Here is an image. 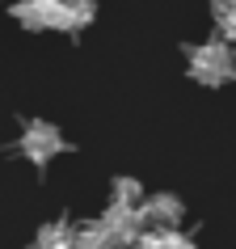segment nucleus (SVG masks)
Segmentation results:
<instances>
[{
    "instance_id": "nucleus-2",
    "label": "nucleus",
    "mask_w": 236,
    "mask_h": 249,
    "mask_svg": "<svg viewBox=\"0 0 236 249\" xmlns=\"http://www.w3.org/2000/svg\"><path fill=\"white\" fill-rule=\"evenodd\" d=\"M17 148L26 152L34 165H47L51 157H59V152H67V140L59 135V127H51V123H26L21 127V140H17Z\"/></svg>"
},
{
    "instance_id": "nucleus-4",
    "label": "nucleus",
    "mask_w": 236,
    "mask_h": 249,
    "mask_svg": "<svg viewBox=\"0 0 236 249\" xmlns=\"http://www.w3.org/2000/svg\"><path fill=\"white\" fill-rule=\"evenodd\" d=\"M64 4L67 0H17L13 17L26 30H64Z\"/></svg>"
},
{
    "instance_id": "nucleus-6",
    "label": "nucleus",
    "mask_w": 236,
    "mask_h": 249,
    "mask_svg": "<svg viewBox=\"0 0 236 249\" xmlns=\"http://www.w3.org/2000/svg\"><path fill=\"white\" fill-rule=\"evenodd\" d=\"M93 17H97V4H93V0H67V4H64V34L89 30Z\"/></svg>"
},
{
    "instance_id": "nucleus-8",
    "label": "nucleus",
    "mask_w": 236,
    "mask_h": 249,
    "mask_svg": "<svg viewBox=\"0 0 236 249\" xmlns=\"http://www.w3.org/2000/svg\"><path fill=\"white\" fill-rule=\"evenodd\" d=\"M72 224L67 220H51V224H42V232H38V241H34V245L38 249H67L72 245Z\"/></svg>"
},
{
    "instance_id": "nucleus-7",
    "label": "nucleus",
    "mask_w": 236,
    "mask_h": 249,
    "mask_svg": "<svg viewBox=\"0 0 236 249\" xmlns=\"http://www.w3.org/2000/svg\"><path fill=\"white\" fill-rule=\"evenodd\" d=\"M72 249H118V245H114V236L105 232V224L97 220V224H80V228H76Z\"/></svg>"
},
{
    "instance_id": "nucleus-10",
    "label": "nucleus",
    "mask_w": 236,
    "mask_h": 249,
    "mask_svg": "<svg viewBox=\"0 0 236 249\" xmlns=\"http://www.w3.org/2000/svg\"><path fill=\"white\" fill-rule=\"evenodd\" d=\"M135 249H194V241L185 232H144V241Z\"/></svg>"
},
{
    "instance_id": "nucleus-9",
    "label": "nucleus",
    "mask_w": 236,
    "mask_h": 249,
    "mask_svg": "<svg viewBox=\"0 0 236 249\" xmlns=\"http://www.w3.org/2000/svg\"><path fill=\"white\" fill-rule=\"evenodd\" d=\"M110 195H114L110 203H118V207H144V190H139L135 178H114Z\"/></svg>"
},
{
    "instance_id": "nucleus-5",
    "label": "nucleus",
    "mask_w": 236,
    "mask_h": 249,
    "mask_svg": "<svg viewBox=\"0 0 236 249\" xmlns=\"http://www.w3.org/2000/svg\"><path fill=\"white\" fill-rule=\"evenodd\" d=\"M139 215H144L148 232H177V224H182V203L173 195H152V198H144Z\"/></svg>"
},
{
    "instance_id": "nucleus-1",
    "label": "nucleus",
    "mask_w": 236,
    "mask_h": 249,
    "mask_svg": "<svg viewBox=\"0 0 236 249\" xmlns=\"http://www.w3.org/2000/svg\"><path fill=\"white\" fill-rule=\"evenodd\" d=\"M185 59H190V76H194L198 85H207V89H215V85H223L228 76H236V55H232V47L223 38L185 47Z\"/></svg>"
},
{
    "instance_id": "nucleus-3",
    "label": "nucleus",
    "mask_w": 236,
    "mask_h": 249,
    "mask_svg": "<svg viewBox=\"0 0 236 249\" xmlns=\"http://www.w3.org/2000/svg\"><path fill=\"white\" fill-rule=\"evenodd\" d=\"M101 224H105V232L114 236V245L118 249H127V245H139L144 241V215H139V207H118V203H110L105 207V215H101Z\"/></svg>"
}]
</instances>
